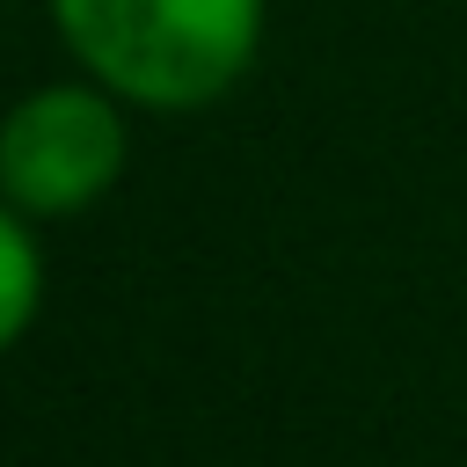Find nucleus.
Masks as SVG:
<instances>
[{
  "mask_svg": "<svg viewBox=\"0 0 467 467\" xmlns=\"http://www.w3.org/2000/svg\"><path fill=\"white\" fill-rule=\"evenodd\" d=\"M36 219L0 197V350H15L44 306V248L29 234Z\"/></svg>",
  "mask_w": 467,
  "mask_h": 467,
  "instance_id": "3",
  "label": "nucleus"
},
{
  "mask_svg": "<svg viewBox=\"0 0 467 467\" xmlns=\"http://www.w3.org/2000/svg\"><path fill=\"white\" fill-rule=\"evenodd\" d=\"M131 102L102 80H44L0 109V197L29 219H80L124 182Z\"/></svg>",
  "mask_w": 467,
  "mask_h": 467,
  "instance_id": "2",
  "label": "nucleus"
},
{
  "mask_svg": "<svg viewBox=\"0 0 467 467\" xmlns=\"http://www.w3.org/2000/svg\"><path fill=\"white\" fill-rule=\"evenodd\" d=\"M270 0H51V29L88 80L153 117L226 102L263 51Z\"/></svg>",
  "mask_w": 467,
  "mask_h": 467,
  "instance_id": "1",
  "label": "nucleus"
}]
</instances>
